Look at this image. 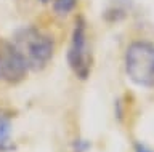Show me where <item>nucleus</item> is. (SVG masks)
<instances>
[{"instance_id": "nucleus-8", "label": "nucleus", "mask_w": 154, "mask_h": 152, "mask_svg": "<svg viewBox=\"0 0 154 152\" xmlns=\"http://www.w3.org/2000/svg\"><path fill=\"white\" fill-rule=\"evenodd\" d=\"M137 152H154V151L148 149L146 146H141V144H138V146H137Z\"/></svg>"}, {"instance_id": "nucleus-4", "label": "nucleus", "mask_w": 154, "mask_h": 152, "mask_svg": "<svg viewBox=\"0 0 154 152\" xmlns=\"http://www.w3.org/2000/svg\"><path fill=\"white\" fill-rule=\"evenodd\" d=\"M29 66L23 59L21 53L11 40L0 39V82L3 83H18L26 79Z\"/></svg>"}, {"instance_id": "nucleus-3", "label": "nucleus", "mask_w": 154, "mask_h": 152, "mask_svg": "<svg viewBox=\"0 0 154 152\" xmlns=\"http://www.w3.org/2000/svg\"><path fill=\"white\" fill-rule=\"evenodd\" d=\"M67 63L75 77H79L80 80L88 79L93 59H91L88 34H87V24L84 18H79L72 29L71 43L67 50Z\"/></svg>"}, {"instance_id": "nucleus-5", "label": "nucleus", "mask_w": 154, "mask_h": 152, "mask_svg": "<svg viewBox=\"0 0 154 152\" xmlns=\"http://www.w3.org/2000/svg\"><path fill=\"white\" fill-rule=\"evenodd\" d=\"M11 135H13L11 117L5 109L0 107V152H8L13 149Z\"/></svg>"}, {"instance_id": "nucleus-9", "label": "nucleus", "mask_w": 154, "mask_h": 152, "mask_svg": "<svg viewBox=\"0 0 154 152\" xmlns=\"http://www.w3.org/2000/svg\"><path fill=\"white\" fill-rule=\"evenodd\" d=\"M40 2H43V3H45V2H50V0H40Z\"/></svg>"}, {"instance_id": "nucleus-1", "label": "nucleus", "mask_w": 154, "mask_h": 152, "mask_svg": "<svg viewBox=\"0 0 154 152\" xmlns=\"http://www.w3.org/2000/svg\"><path fill=\"white\" fill-rule=\"evenodd\" d=\"M11 43L21 53L23 59L29 66V70L43 69L51 61L55 45L50 35L34 26H24L13 34Z\"/></svg>"}, {"instance_id": "nucleus-7", "label": "nucleus", "mask_w": 154, "mask_h": 152, "mask_svg": "<svg viewBox=\"0 0 154 152\" xmlns=\"http://www.w3.org/2000/svg\"><path fill=\"white\" fill-rule=\"evenodd\" d=\"M75 7H77V0H55L53 2V8L60 16L69 15L71 11H74Z\"/></svg>"}, {"instance_id": "nucleus-6", "label": "nucleus", "mask_w": 154, "mask_h": 152, "mask_svg": "<svg viewBox=\"0 0 154 152\" xmlns=\"http://www.w3.org/2000/svg\"><path fill=\"white\" fill-rule=\"evenodd\" d=\"M128 7H130V0H116L112 5L106 10V16L112 15L111 19H112V21H119L120 18H124L125 15H127Z\"/></svg>"}, {"instance_id": "nucleus-2", "label": "nucleus", "mask_w": 154, "mask_h": 152, "mask_svg": "<svg viewBox=\"0 0 154 152\" xmlns=\"http://www.w3.org/2000/svg\"><path fill=\"white\" fill-rule=\"evenodd\" d=\"M125 74L135 85L154 88V43L146 40L133 42L124 56Z\"/></svg>"}]
</instances>
